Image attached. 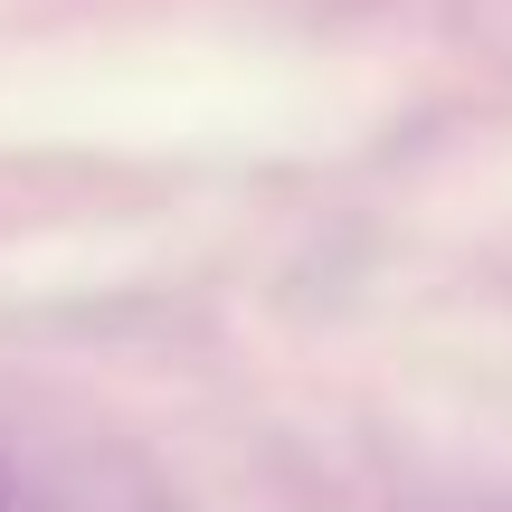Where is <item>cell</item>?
I'll list each match as a JSON object with an SVG mask.
<instances>
[{
  "label": "cell",
  "mask_w": 512,
  "mask_h": 512,
  "mask_svg": "<svg viewBox=\"0 0 512 512\" xmlns=\"http://www.w3.org/2000/svg\"><path fill=\"white\" fill-rule=\"evenodd\" d=\"M0 512H19V475H10V456H0Z\"/></svg>",
  "instance_id": "obj_1"
}]
</instances>
